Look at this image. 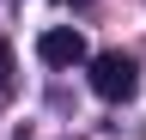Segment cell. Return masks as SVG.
Wrapping results in <instances>:
<instances>
[{
	"mask_svg": "<svg viewBox=\"0 0 146 140\" xmlns=\"http://www.w3.org/2000/svg\"><path fill=\"white\" fill-rule=\"evenodd\" d=\"M91 92L104 104H128L140 92V61L122 55V49H104V55H91Z\"/></svg>",
	"mask_w": 146,
	"mask_h": 140,
	"instance_id": "1",
	"label": "cell"
},
{
	"mask_svg": "<svg viewBox=\"0 0 146 140\" xmlns=\"http://www.w3.org/2000/svg\"><path fill=\"white\" fill-rule=\"evenodd\" d=\"M12 79H18V55H12V43L0 37V98H12Z\"/></svg>",
	"mask_w": 146,
	"mask_h": 140,
	"instance_id": "3",
	"label": "cell"
},
{
	"mask_svg": "<svg viewBox=\"0 0 146 140\" xmlns=\"http://www.w3.org/2000/svg\"><path fill=\"white\" fill-rule=\"evenodd\" d=\"M36 55L49 67H79V61H91V49H85V37L73 25H49L43 37H36Z\"/></svg>",
	"mask_w": 146,
	"mask_h": 140,
	"instance_id": "2",
	"label": "cell"
}]
</instances>
